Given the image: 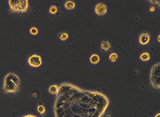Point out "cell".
<instances>
[{
	"label": "cell",
	"mask_w": 160,
	"mask_h": 117,
	"mask_svg": "<svg viewBox=\"0 0 160 117\" xmlns=\"http://www.w3.org/2000/svg\"><path fill=\"white\" fill-rule=\"evenodd\" d=\"M21 78L15 73H7L3 80L2 90L7 94H16L19 90Z\"/></svg>",
	"instance_id": "1"
},
{
	"label": "cell",
	"mask_w": 160,
	"mask_h": 117,
	"mask_svg": "<svg viewBox=\"0 0 160 117\" xmlns=\"http://www.w3.org/2000/svg\"><path fill=\"white\" fill-rule=\"evenodd\" d=\"M8 2L9 10L13 13H25L30 9L29 2L28 0H10Z\"/></svg>",
	"instance_id": "2"
},
{
	"label": "cell",
	"mask_w": 160,
	"mask_h": 117,
	"mask_svg": "<svg viewBox=\"0 0 160 117\" xmlns=\"http://www.w3.org/2000/svg\"><path fill=\"white\" fill-rule=\"evenodd\" d=\"M150 82L152 87L160 89V63H157L152 66L150 70Z\"/></svg>",
	"instance_id": "3"
},
{
	"label": "cell",
	"mask_w": 160,
	"mask_h": 117,
	"mask_svg": "<svg viewBox=\"0 0 160 117\" xmlns=\"http://www.w3.org/2000/svg\"><path fill=\"white\" fill-rule=\"evenodd\" d=\"M27 62L28 65L31 67L39 68L43 64V59L40 55L33 54L29 56Z\"/></svg>",
	"instance_id": "4"
},
{
	"label": "cell",
	"mask_w": 160,
	"mask_h": 117,
	"mask_svg": "<svg viewBox=\"0 0 160 117\" xmlns=\"http://www.w3.org/2000/svg\"><path fill=\"white\" fill-rule=\"evenodd\" d=\"M94 12L96 15L98 16H104L106 15L108 12V8L107 5L103 3V2H99L98 3L94 8Z\"/></svg>",
	"instance_id": "5"
},
{
	"label": "cell",
	"mask_w": 160,
	"mask_h": 117,
	"mask_svg": "<svg viewBox=\"0 0 160 117\" xmlns=\"http://www.w3.org/2000/svg\"><path fill=\"white\" fill-rule=\"evenodd\" d=\"M151 35L147 32L141 33L138 37V43L141 46H145L148 45L151 42Z\"/></svg>",
	"instance_id": "6"
},
{
	"label": "cell",
	"mask_w": 160,
	"mask_h": 117,
	"mask_svg": "<svg viewBox=\"0 0 160 117\" xmlns=\"http://www.w3.org/2000/svg\"><path fill=\"white\" fill-rule=\"evenodd\" d=\"M64 8L67 11H72L77 7V3L75 1L72 0H68L63 3Z\"/></svg>",
	"instance_id": "7"
},
{
	"label": "cell",
	"mask_w": 160,
	"mask_h": 117,
	"mask_svg": "<svg viewBox=\"0 0 160 117\" xmlns=\"http://www.w3.org/2000/svg\"><path fill=\"white\" fill-rule=\"evenodd\" d=\"M100 62V57L97 53H92L89 57V62L92 65H97Z\"/></svg>",
	"instance_id": "8"
},
{
	"label": "cell",
	"mask_w": 160,
	"mask_h": 117,
	"mask_svg": "<svg viewBox=\"0 0 160 117\" xmlns=\"http://www.w3.org/2000/svg\"><path fill=\"white\" fill-rule=\"evenodd\" d=\"M139 60L143 63H147L151 60V54L148 52H143L139 54Z\"/></svg>",
	"instance_id": "9"
},
{
	"label": "cell",
	"mask_w": 160,
	"mask_h": 117,
	"mask_svg": "<svg viewBox=\"0 0 160 117\" xmlns=\"http://www.w3.org/2000/svg\"><path fill=\"white\" fill-rule=\"evenodd\" d=\"M100 47L102 51L104 52H108L111 49L112 45L109 41L107 40H105L101 42Z\"/></svg>",
	"instance_id": "10"
},
{
	"label": "cell",
	"mask_w": 160,
	"mask_h": 117,
	"mask_svg": "<svg viewBox=\"0 0 160 117\" xmlns=\"http://www.w3.org/2000/svg\"><path fill=\"white\" fill-rule=\"evenodd\" d=\"M37 113L40 116H44L46 114V107L43 104H39L37 105Z\"/></svg>",
	"instance_id": "11"
},
{
	"label": "cell",
	"mask_w": 160,
	"mask_h": 117,
	"mask_svg": "<svg viewBox=\"0 0 160 117\" xmlns=\"http://www.w3.org/2000/svg\"><path fill=\"white\" fill-rule=\"evenodd\" d=\"M59 86L56 84H53L50 86L49 89L48 91L50 94L51 95H57L59 93Z\"/></svg>",
	"instance_id": "12"
},
{
	"label": "cell",
	"mask_w": 160,
	"mask_h": 117,
	"mask_svg": "<svg viewBox=\"0 0 160 117\" xmlns=\"http://www.w3.org/2000/svg\"><path fill=\"white\" fill-rule=\"evenodd\" d=\"M69 37H70V35L67 32H62L59 33L58 35V38L63 42H64L68 40L69 39Z\"/></svg>",
	"instance_id": "13"
},
{
	"label": "cell",
	"mask_w": 160,
	"mask_h": 117,
	"mask_svg": "<svg viewBox=\"0 0 160 117\" xmlns=\"http://www.w3.org/2000/svg\"><path fill=\"white\" fill-rule=\"evenodd\" d=\"M118 58H119L118 54L116 52L111 53L108 56V59L112 63H115L116 62H117L118 60Z\"/></svg>",
	"instance_id": "14"
},
{
	"label": "cell",
	"mask_w": 160,
	"mask_h": 117,
	"mask_svg": "<svg viewBox=\"0 0 160 117\" xmlns=\"http://www.w3.org/2000/svg\"><path fill=\"white\" fill-rule=\"evenodd\" d=\"M48 12L51 15H56L59 12V8L56 5H51L50 6L48 10Z\"/></svg>",
	"instance_id": "15"
},
{
	"label": "cell",
	"mask_w": 160,
	"mask_h": 117,
	"mask_svg": "<svg viewBox=\"0 0 160 117\" xmlns=\"http://www.w3.org/2000/svg\"><path fill=\"white\" fill-rule=\"evenodd\" d=\"M29 33L33 37L37 36L39 34V30L36 26H32L29 29Z\"/></svg>",
	"instance_id": "16"
},
{
	"label": "cell",
	"mask_w": 160,
	"mask_h": 117,
	"mask_svg": "<svg viewBox=\"0 0 160 117\" xmlns=\"http://www.w3.org/2000/svg\"><path fill=\"white\" fill-rule=\"evenodd\" d=\"M156 11V8L154 6H151L149 8V11L150 13H154Z\"/></svg>",
	"instance_id": "17"
},
{
	"label": "cell",
	"mask_w": 160,
	"mask_h": 117,
	"mask_svg": "<svg viewBox=\"0 0 160 117\" xmlns=\"http://www.w3.org/2000/svg\"><path fill=\"white\" fill-rule=\"evenodd\" d=\"M21 117H38L35 115H33V114H26L24 115L23 116H22Z\"/></svg>",
	"instance_id": "18"
},
{
	"label": "cell",
	"mask_w": 160,
	"mask_h": 117,
	"mask_svg": "<svg viewBox=\"0 0 160 117\" xmlns=\"http://www.w3.org/2000/svg\"><path fill=\"white\" fill-rule=\"evenodd\" d=\"M154 117H160V112L159 113H157Z\"/></svg>",
	"instance_id": "19"
},
{
	"label": "cell",
	"mask_w": 160,
	"mask_h": 117,
	"mask_svg": "<svg viewBox=\"0 0 160 117\" xmlns=\"http://www.w3.org/2000/svg\"><path fill=\"white\" fill-rule=\"evenodd\" d=\"M158 42H160V34H159V36H158Z\"/></svg>",
	"instance_id": "20"
}]
</instances>
